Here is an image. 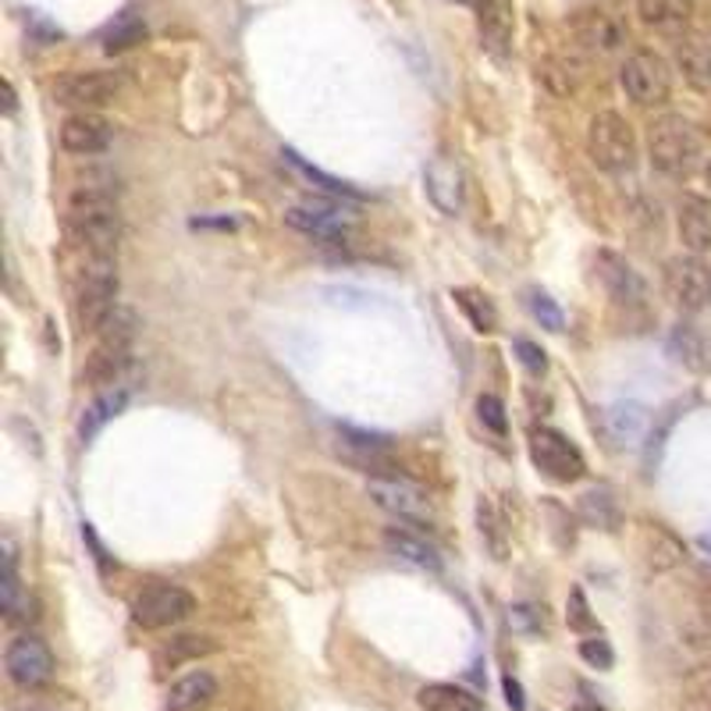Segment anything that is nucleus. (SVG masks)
I'll return each mask as SVG.
<instances>
[{
    "instance_id": "obj_1",
    "label": "nucleus",
    "mask_w": 711,
    "mask_h": 711,
    "mask_svg": "<svg viewBox=\"0 0 711 711\" xmlns=\"http://www.w3.org/2000/svg\"><path fill=\"white\" fill-rule=\"evenodd\" d=\"M64 232L75 246H83L89 257H114L118 238H122V210L114 196L97 185H86L69 199L64 210Z\"/></svg>"
},
{
    "instance_id": "obj_10",
    "label": "nucleus",
    "mask_w": 711,
    "mask_h": 711,
    "mask_svg": "<svg viewBox=\"0 0 711 711\" xmlns=\"http://www.w3.org/2000/svg\"><path fill=\"white\" fill-rule=\"evenodd\" d=\"M196 612V598L179 584H150L132 598V620L143 629H168L189 620Z\"/></svg>"
},
{
    "instance_id": "obj_18",
    "label": "nucleus",
    "mask_w": 711,
    "mask_h": 711,
    "mask_svg": "<svg viewBox=\"0 0 711 711\" xmlns=\"http://www.w3.org/2000/svg\"><path fill=\"white\" fill-rule=\"evenodd\" d=\"M573 36L576 44H584L587 50L594 53H615L626 44V29L623 22L612 15V11H601V8H584L573 15Z\"/></svg>"
},
{
    "instance_id": "obj_46",
    "label": "nucleus",
    "mask_w": 711,
    "mask_h": 711,
    "mask_svg": "<svg viewBox=\"0 0 711 711\" xmlns=\"http://www.w3.org/2000/svg\"><path fill=\"white\" fill-rule=\"evenodd\" d=\"M459 4H474V8H477V4H480V0H459Z\"/></svg>"
},
{
    "instance_id": "obj_15",
    "label": "nucleus",
    "mask_w": 711,
    "mask_h": 711,
    "mask_svg": "<svg viewBox=\"0 0 711 711\" xmlns=\"http://www.w3.org/2000/svg\"><path fill=\"white\" fill-rule=\"evenodd\" d=\"M594 267H598L601 289L609 292L612 303H620V306L648 303V281L640 278V271L626 257H620V253H612V249H598Z\"/></svg>"
},
{
    "instance_id": "obj_33",
    "label": "nucleus",
    "mask_w": 711,
    "mask_h": 711,
    "mask_svg": "<svg viewBox=\"0 0 711 711\" xmlns=\"http://www.w3.org/2000/svg\"><path fill=\"white\" fill-rule=\"evenodd\" d=\"M281 157H285L289 164H292L295 171L303 174V179L317 182L320 189H324L328 196H339V199H364V193H359V189H353V185H348V182L334 179V174H328V171H320V168H314V164H306V160H303L299 154H295V150H285V154H281Z\"/></svg>"
},
{
    "instance_id": "obj_24",
    "label": "nucleus",
    "mask_w": 711,
    "mask_h": 711,
    "mask_svg": "<svg viewBox=\"0 0 711 711\" xmlns=\"http://www.w3.org/2000/svg\"><path fill=\"white\" fill-rule=\"evenodd\" d=\"M128 399H132V392H128L125 384H114V388H107V392H100V395L86 406L83 420H78V438H83V441L97 438L103 427L111 424L118 413L128 406Z\"/></svg>"
},
{
    "instance_id": "obj_27",
    "label": "nucleus",
    "mask_w": 711,
    "mask_h": 711,
    "mask_svg": "<svg viewBox=\"0 0 711 711\" xmlns=\"http://www.w3.org/2000/svg\"><path fill=\"white\" fill-rule=\"evenodd\" d=\"M417 701L424 711H488L474 690L455 687V683H427L420 687Z\"/></svg>"
},
{
    "instance_id": "obj_11",
    "label": "nucleus",
    "mask_w": 711,
    "mask_h": 711,
    "mask_svg": "<svg viewBox=\"0 0 711 711\" xmlns=\"http://www.w3.org/2000/svg\"><path fill=\"white\" fill-rule=\"evenodd\" d=\"M122 89H125V72L89 69V72H72V75L58 78L53 100L64 107H78V111H97V107L111 103Z\"/></svg>"
},
{
    "instance_id": "obj_45",
    "label": "nucleus",
    "mask_w": 711,
    "mask_h": 711,
    "mask_svg": "<svg viewBox=\"0 0 711 711\" xmlns=\"http://www.w3.org/2000/svg\"><path fill=\"white\" fill-rule=\"evenodd\" d=\"M704 182H708V185H711V164H708V168H704Z\"/></svg>"
},
{
    "instance_id": "obj_4",
    "label": "nucleus",
    "mask_w": 711,
    "mask_h": 711,
    "mask_svg": "<svg viewBox=\"0 0 711 711\" xmlns=\"http://www.w3.org/2000/svg\"><path fill=\"white\" fill-rule=\"evenodd\" d=\"M118 267L114 257H89L83 274L75 281V320L83 334H97L107 317L118 310Z\"/></svg>"
},
{
    "instance_id": "obj_23",
    "label": "nucleus",
    "mask_w": 711,
    "mask_h": 711,
    "mask_svg": "<svg viewBox=\"0 0 711 711\" xmlns=\"http://www.w3.org/2000/svg\"><path fill=\"white\" fill-rule=\"evenodd\" d=\"M637 15L651 29L679 36L694 22V0H637Z\"/></svg>"
},
{
    "instance_id": "obj_16",
    "label": "nucleus",
    "mask_w": 711,
    "mask_h": 711,
    "mask_svg": "<svg viewBox=\"0 0 711 711\" xmlns=\"http://www.w3.org/2000/svg\"><path fill=\"white\" fill-rule=\"evenodd\" d=\"M61 146L75 157H93V154H103L107 146L114 139V125L107 118L93 114V111H75L61 122L58 128Z\"/></svg>"
},
{
    "instance_id": "obj_30",
    "label": "nucleus",
    "mask_w": 711,
    "mask_h": 711,
    "mask_svg": "<svg viewBox=\"0 0 711 711\" xmlns=\"http://www.w3.org/2000/svg\"><path fill=\"white\" fill-rule=\"evenodd\" d=\"M213 651V640L210 637H199V634H182V637H171V643L157 651V669H179L185 662H196L204 654Z\"/></svg>"
},
{
    "instance_id": "obj_34",
    "label": "nucleus",
    "mask_w": 711,
    "mask_h": 711,
    "mask_svg": "<svg viewBox=\"0 0 711 711\" xmlns=\"http://www.w3.org/2000/svg\"><path fill=\"white\" fill-rule=\"evenodd\" d=\"M580 513H584V519L590 523V527H601V530H612L615 523H620V508H615V499L605 488L587 491L580 499Z\"/></svg>"
},
{
    "instance_id": "obj_26",
    "label": "nucleus",
    "mask_w": 711,
    "mask_h": 711,
    "mask_svg": "<svg viewBox=\"0 0 711 711\" xmlns=\"http://www.w3.org/2000/svg\"><path fill=\"white\" fill-rule=\"evenodd\" d=\"M605 427H609V434L620 441V445H637V441L648 434L651 413L643 409L640 402H634V399L615 402V406L605 413Z\"/></svg>"
},
{
    "instance_id": "obj_28",
    "label": "nucleus",
    "mask_w": 711,
    "mask_h": 711,
    "mask_svg": "<svg viewBox=\"0 0 711 711\" xmlns=\"http://www.w3.org/2000/svg\"><path fill=\"white\" fill-rule=\"evenodd\" d=\"M22 605H25V590L19 580V555H15V544L4 541V569H0V609H4V620L19 623Z\"/></svg>"
},
{
    "instance_id": "obj_31",
    "label": "nucleus",
    "mask_w": 711,
    "mask_h": 711,
    "mask_svg": "<svg viewBox=\"0 0 711 711\" xmlns=\"http://www.w3.org/2000/svg\"><path fill=\"white\" fill-rule=\"evenodd\" d=\"M452 299H455V306H459V310L466 314L469 324H474V331L491 334L494 328H499V310H494V303L488 299L485 292H477V289H455Z\"/></svg>"
},
{
    "instance_id": "obj_36",
    "label": "nucleus",
    "mask_w": 711,
    "mask_h": 711,
    "mask_svg": "<svg viewBox=\"0 0 711 711\" xmlns=\"http://www.w3.org/2000/svg\"><path fill=\"white\" fill-rule=\"evenodd\" d=\"M580 659L590 669H612L615 665V651H612V643L601 634H590V637L580 640Z\"/></svg>"
},
{
    "instance_id": "obj_17",
    "label": "nucleus",
    "mask_w": 711,
    "mask_h": 711,
    "mask_svg": "<svg viewBox=\"0 0 711 711\" xmlns=\"http://www.w3.org/2000/svg\"><path fill=\"white\" fill-rule=\"evenodd\" d=\"M424 189H427V199H431L445 218H455L466 199L463 168L455 164L452 157H431V164L424 168Z\"/></svg>"
},
{
    "instance_id": "obj_37",
    "label": "nucleus",
    "mask_w": 711,
    "mask_h": 711,
    "mask_svg": "<svg viewBox=\"0 0 711 711\" xmlns=\"http://www.w3.org/2000/svg\"><path fill=\"white\" fill-rule=\"evenodd\" d=\"M566 623H569V629H576V634H587V629H594V615H590V605H587V598H584V590H580V587H573V590H569V601H566Z\"/></svg>"
},
{
    "instance_id": "obj_2",
    "label": "nucleus",
    "mask_w": 711,
    "mask_h": 711,
    "mask_svg": "<svg viewBox=\"0 0 711 711\" xmlns=\"http://www.w3.org/2000/svg\"><path fill=\"white\" fill-rule=\"evenodd\" d=\"M136 314L128 306H118L100 324L97 331V342H93L89 356H86V367H83V381L89 388H114L122 381L125 367L132 364V353H136Z\"/></svg>"
},
{
    "instance_id": "obj_32",
    "label": "nucleus",
    "mask_w": 711,
    "mask_h": 711,
    "mask_svg": "<svg viewBox=\"0 0 711 711\" xmlns=\"http://www.w3.org/2000/svg\"><path fill=\"white\" fill-rule=\"evenodd\" d=\"M103 50L107 53H122L128 47H136L146 39V22L136 15V11H125V15H118V22H111L103 29Z\"/></svg>"
},
{
    "instance_id": "obj_39",
    "label": "nucleus",
    "mask_w": 711,
    "mask_h": 711,
    "mask_svg": "<svg viewBox=\"0 0 711 711\" xmlns=\"http://www.w3.org/2000/svg\"><path fill=\"white\" fill-rule=\"evenodd\" d=\"M513 353L519 356V364L527 367V373H534V378H541V373L548 370V353H544L538 342L516 339V342H513Z\"/></svg>"
},
{
    "instance_id": "obj_19",
    "label": "nucleus",
    "mask_w": 711,
    "mask_h": 711,
    "mask_svg": "<svg viewBox=\"0 0 711 711\" xmlns=\"http://www.w3.org/2000/svg\"><path fill=\"white\" fill-rule=\"evenodd\" d=\"M676 232H679V243L687 253H697V257L711 253V199L708 196L687 193L679 199Z\"/></svg>"
},
{
    "instance_id": "obj_47",
    "label": "nucleus",
    "mask_w": 711,
    "mask_h": 711,
    "mask_svg": "<svg viewBox=\"0 0 711 711\" xmlns=\"http://www.w3.org/2000/svg\"><path fill=\"white\" fill-rule=\"evenodd\" d=\"M708 370H711V348H708Z\"/></svg>"
},
{
    "instance_id": "obj_14",
    "label": "nucleus",
    "mask_w": 711,
    "mask_h": 711,
    "mask_svg": "<svg viewBox=\"0 0 711 711\" xmlns=\"http://www.w3.org/2000/svg\"><path fill=\"white\" fill-rule=\"evenodd\" d=\"M342 434V455L356 469H364V474L373 477H402L399 466L392 459V438L388 434H378V431H359V427H339Z\"/></svg>"
},
{
    "instance_id": "obj_22",
    "label": "nucleus",
    "mask_w": 711,
    "mask_h": 711,
    "mask_svg": "<svg viewBox=\"0 0 711 711\" xmlns=\"http://www.w3.org/2000/svg\"><path fill=\"white\" fill-rule=\"evenodd\" d=\"M213 697H218V679H213L207 669H193L182 679H174L168 687L164 708L168 711H204Z\"/></svg>"
},
{
    "instance_id": "obj_35",
    "label": "nucleus",
    "mask_w": 711,
    "mask_h": 711,
    "mask_svg": "<svg viewBox=\"0 0 711 711\" xmlns=\"http://www.w3.org/2000/svg\"><path fill=\"white\" fill-rule=\"evenodd\" d=\"M527 310H530V317L538 320L544 331H562V328H566V314H562V306L548 292L534 289L527 295Z\"/></svg>"
},
{
    "instance_id": "obj_48",
    "label": "nucleus",
    "mask_w": 711,
    "mask_h": 711,
    "mask_svg": "<svg viewBox=\"0 0 711 711\" xmlns=\"http://www.w3.org/2000/svg\"><path fill=\"white\" fill-rule=\"evenodd\" d=\"M708 609H711V590H708Z\"/></svg>"
},
{
    "instance_id": "obj_5",
    "label": "nucleus",
    "mask_w": 711,
    "mask_h": 711,
    "mask_svg": "<svg viewBox=\"0 0 711 711\" xmlns=\"http://www.w3.org/2000/svg\"><path fill=\"white\" fill-rule=\"evenodd\" d=\"M587 157L605 174L629 171L637 164L634 125H629L620 111H598L587 125Z\"/></svg>"
},
{
    "instance_id": "obj_7",
    "label": "nucleus",
    "mask_w": 711,
    "mask_h": 711,
    "mask_svg": "<svg viewBox=\"0 0 711 711\" xmlns=\"http://www.w3.org/2000/svg\"><path fill=\"white\" fill-rule=\"evenodd\" d=\"M530 459L548 480H555V485H576V480L587 474V459H584L580 445H576L569 434L555 431V427H534Z\"/></svg>"
},
{
    "instance_id": "obj_12",
    "label": "nucleus",
    "mask_w": 711,
    "mask_h": 711,
    "mask_svg": "<svg viewBox=\"0 0 711 711\" xmlns=\"http://www.w3.org/2000/svg\"><path fill=\"white\" fill-rule=\"evenodd\" d=\"M370 499L378 508H384L388 516L395 519H409V523H427L434 516V502L420 485H413L406 477H373L370 485Z\"/></svg>"
},
{
    "instance_id": "obj_38",
    "label": "nucleus",
    "mask_w": 711,
    "mask_h": 711,
    "mask_svg": "<svg viewBox=\"0 0 711 711\" xmlns=\"http://www.w3.org/2000/svg\"><path fill=\"white\" fill-rule=\"evenodd\" d=\"M477 417L485 427H491L494 434H505L508 431V420H505V406L499 395H480L477 399Z\"/></svg>"
},
{
    "instance_id": "obj_42",
    "label": "nucleus",
    "mask_w": 711,
    "mask_h": 711,
    "mask_svg": "<svg viewBox=\"0 0 711 711\" xmlns=\"http://www.w3.org/2000/svg\"><path fill=\"white\" fill-rule=\"evenodd\" d=\"M502 687H505V701L513 704L516 711H523V704H527V701H523V687H519V683L513 676H502Z\"/></svg>"
},
{
    "instance_id": "obj_40",
    "label": "nucleus",
    "mask_w": 711,
    "mask_h": 711,
    "mask_svg": "<svg viewBox=\"0 0 711 711\" xmlns=\"http://www.w3.org/2000/svg\"><path fill=\"white\" fill-rule=\"evenodd\" d=\"M673 348H676V353H683L679 359H683V364H687V367H697V364H701V359H697V356L704 353V345H701V339H697V334H694L690 324H679V328H676V334H673Z\"/></svg>"
},
{
    "instance_id": "obj_21",
    "label": "nucleus",
    "mask_w": 711,
    "mask_h": 711,
    "mask_svg": "<svg viewBox=\"0 0 711 711\" xmlns=\"http://www.w3.org/2000/svg\"><path fill=\"white\" fill-rule=\"evenodd\" d=\"M477 25H480V39L491 53H505L513 44V29H516V11L513 0H480L477 4Z\"/></svg>"
},
{
    "instance_id": "obj_6",
    "label": "nucleus",
    "mask_w": 711,
    "mask_h": 711,
    "mask_svg": "<svg viewBox=\"0 0 711 711\" xmlns=\"http://www.w3.org/2000/svg\"><path fill=\"white\" fill-rule=\"evenodd\" d=\"M285 224L295 228L299 235H310L317 243H342L356 228V213L348 210L339 196H310L303 204L285 210Z\"/></svg>"
},
{
    "instance_id": "obj_9",
    "label": "nucleus",
    "mask_w": 711,
    "mask_h": 711,
    "mask_svg": "<svg viewBox=\"0 0 711 711\" xmlns=\"http://www.w3.org/2000/svg\"><path fill=\"white\" fill-rule=\"evenodd\" d=\"M662 285L676 310L697 314L711 303V267L697 253H679V257L665 260Z\"/></svg>"
},
{
    "instance_id": "obj_20",
    "label": "nucleus",
    "mask_w": 711,
    "mask_h": 711,
    "mask_svg": "<svg viewBox=\"0 0 711 711\" xmlns=\"http://www.w3.org/2000/svg\"><path fill=\"white\" fill-rule=\"evenodd\" d=\"M384 548L395 559L409 562V566L427 569V573H441V552L434 548V541H427L424 534L409 530V527H388L384 530Z\"/></svg>"
},
{
    "instance_id": "obj_3",
    "label": "nucleus",
    "mask_w": 711,
    "mask_h": 711,
    "mask_svg": "<svg viewBox=\"0 0 711 711\" xmlns=\"http://www.w3.org/2000/svg\"><path fill=\"white\" fill-rule=\"evenodd\" d=\"M648 160L659 174L687 179L701 160V136L683 114H662L648 128Z\"/></svg>"
},
{
    "instance_id": "obj_29",
    "label": "nucleus",
    "mask_w": 711,
    "mask_h": 711,
    "mask_svg": "<svg viewBox=\"0 0 711 711\" xmlns=\"http://www.w3.org/2000/svg\"><path fill=\"white\" fill-rule=\"evenodd\" d=\"M643 555H648L654 569H673L683 562V555H687V548H683L676 534H669L665 527L654 523V527L643 530Z\"/></svg>"
},
{
    "instance_id": "obj_44",
    "label": "nucleus",
    "mask_w": 711,
    "mask_h": 711,
    "mask_svg": "<svg viewBox=\"0 0 711 711\" xmlns=\"http://www.w3.org/2000/svg\"><path fill=\"white\" fill-rule=\"evenodd\" d=\"M697 544H701V548H704V552L711 555V534H701V538H697Z\"/></svg>"
},
{
    "instance_id": "obj_8",
    "label": "nucleus",
    "mask_w": 711,
    "mask_h": 711,
    "mask_svg": "<svg viewBox=\"0 0 711 711\" xmlns=\"http://www.w3.org/2000/svg\"><path fill=\"white\" fill-rule=\"evenodd\" d=\"M620 86L637 107H662L673 97V72L654 50H634L620 69Z\"/></svg>"
},
{
    "instance_id": "obj_43",
    "label": "nucleus",
    "mask_w": 711,
    "mask_h": 711,
    "mask_svg": "<svg viewBox=\"0 0 711 711\" xmlns=\"http://www.w3.org/2000/svg\"><path fill=\"white\" fill-rule=\"evenodd\" d=\"M0 86H4V114L11 118V114H15V107H19V93H15V86H11V78H4Z\"/></svg>"
},
{
    "instance_id": "obj_41",
    "label": "nucleus",
    "mask_w": 711,
    "mask_h": 711,
    "mask_svg": "<svg viewBox=\"0 0 711 711\" xmlns=\"http://www.w3.org/2000/svg\"><path fill=\"white\" fill-rule=\"evenodd\" d=\"M687 711H711V679H708V687L694 690L687 697Z\"/></svg>"
},
{
    "instance_id": "obj_25",
    "label": "nucleus",
    "mask_w": 711,
    "mask_h": 711,
    "mask_svg": "<svg viewBox=\"0 0 711 711\" xmlns=\"http://www.w3.org/2000/svg\"><path fill=\"white\" fill-rule=\"evenodd\" d=\"M676 61H679V72L687 75L697 89H711V36L704 33L683 36L676 47Z\"/></svg>"
},
{
    "instance_id": "obj_13",
    "label": "nucleus",
    "mask_w": 711,
    "mask_h": 711,
    "mask_svg": "<svg viewBox=\"0 0 711 711\" xmlns=\"http://www.w3.org/2000/svg\"><path fill=\"white\" fill-rule=\"evenodd\" d=\"M4 673L15 687L39 690V687H47L50 676H53V654L39 637L19 634L4 651Z\"/></svg>"
}]
</instances>
